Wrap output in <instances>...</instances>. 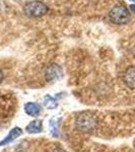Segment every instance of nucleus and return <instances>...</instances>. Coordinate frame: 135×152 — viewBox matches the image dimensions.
I'll list each match as a JSON object with an SVG mask.
<instances>
[{
    "instance_id": "f257e3e1",
    "label": "nucleus",
    "mask_w": 135,
    "mask_h": 152,
    "mask_svg": "<svg viewBox=\"0 0 135 152\" xmlns=\"http://www.w3.org/2000/svg\"><path fill=\"white\" fill-rule=\"evenodd\" d=\"M76 128L82 133H92L97 129V118L90 113H83L76 119Z\"/></svg>"
},
{
    "instance_id": "f03ea898",
    "label": "nucleus",
    "mask_w": 135,
    "mask_h": 152,
    "mask_svg": "<svg viewBox=\"0 0 135 152\" xmlns=\"http://www.w3.org/2000/svg\"><path fill=\"white\" fill-rule=\"evenodd\" d=\"M109 16L113 23L119 24V26L126 24L131 19L129 10L124 5H121V4H118V5L113 7L109 13Z\"/></svg>"
},
{
    "instance_id": "7ed1b4c3",
    "label": "nucleus",
    "mask_w": 135,
    "mask_h": 152,
    "mask_svg": "<svg viewBox=\"0 0 135 152\" xmlns=\"http://www.w3.org/2000/svg\"><path fill=\"white\" fill-rule=\"evenodd\" d=\"M23 11L26 16L33 18H39L47 14L48 6L41 1H29L26 3L23 7Z\"/></svg>"
},
{
    "instance_id": "20e7f679",
    "label": "nucleus",
    "mask_w": 135,
    "mask_h": 152,
    "mask_svg": "<svg viewBox=\"0 0 135 152\" xmlns=\"http://www.w3.org/2000/svg\"><path fill=\"white\" fill-rule=\"evenodd\" d=\"M63 75L62 68L60 66L53 64L47 69L46 72V79L48 81H55V80H59Z\"/></svg>"
},
{
    "instance_id": "39448f33",
    "label": "nucleus",
    "mask_w": 135,
    "mask_h": 152,
    "mask_svg": "<svg viewBox=\"0 0 135 152\" xmlns=\"http://www.w3.org/2000/svg\"><path fill=\"white\" fill-rule=\"evenodd\" d=\"M124 83L130 89H135V66L127 68L123 76Z\"/></svg>"
},
{
    "instance_id": "423d86ee",
    "label": "nucleus",
    "mask_w": 135,
    "mask_h": 152,
    "mask_svg": "<svg viewBox=\"0 0 135 152\" xmlns=\"http://www.w3.org/2000/svg\"><path fill=\"white\" fill-rule=\"evenodd\" d=\"M21 134H23V130L19 128V127H15V128L11 129L5 138H3L0 141V146H6L7 144L11 143L12 141L18 139L19 136H21Z\"/></svg>"
},
{
    "instance_id": "0eeeda50",
    "label": "nucleus",
    "mask_w": 135,
    "mask_h": 152,
    "mask_svg": "<svg viewBox=\"0 0 135 152\" xmlns=\"http://www.w3.org/2000/svg\"><path fill=\"white\" fill-rule=\"evenodd\" d=\"M60 125H61V118L54 117L50 120L49 123V129H50V134L54 138H59L60 136Z\"/></svg>"
},
{
    "instance_id": "6e6552de",
    "label": "nucleus",
    "mask_w": 135,
    "mask_h": 152,
    "mask_svg": "<svg viewBox=\"0 0 135 152\" xmlns=\"http://www.w3.org/2000/svg\"><path fill=\"white\" fill-rule=\"evenodd\" d=\"M43 121L35 120V121H32L31 123L26 125V132L29 134H39L41 132H43Z\"/></svg>"
},
{
    "instance_id": "1a4fd4ad",
    "label": "nucleus",
    "mask_w": 135,
    "mask_h": 152,
    "mask_svg": "<svg viewBox=\"0 0 135 152\" xmlns=\"http://www.w3.org/2000/svg\"><path fill=\"white\" fill-rule=\"evenodd\" d=\"M24 112L29 117H38L41 113V107L37 102H26L24 104Z\"/></svg>"
},
{
    "instance_id": "9d476101",
    "label": "nucleus",
    "mask_w": 135,
    "mask_h": 152,
    "mask_svg": "<svg viewBox=\"0 0 135 152\" xmlns=\"http://www.w3.org/2000/svg\"><path fill=\"white\" fill-rule=\"evenodd\" d=\"M44 105L49 110H54L58 107V102L55 97H52L51 95H46L44 99Z\"/></svg>"
},
{
    "instance_id": "9b49d317",
    "label": "nucleus",
    "mask_w": 135,
    "mask_h": 152,
    "mask_svg": "<svg viewBox=\"0 0 135 152\" xmlns=\"http://www.w3.org/2000/svg\"><path fill=\"white\" fill-rule=\"evenodd\" d=\"M4 79V74H3V71H2L1 69H0V83H1L2 81H3Z\"/></svg>"
},
{
    "instance_id": "f8f14e48",
    "label": "nucleus",
    "mask_w": 135,
    "mask_h": 152,
    "mask_svg": "<svg viewBox=\"0 0 135 152\" xmlns=\"http://www.w3.org/2000/svg\"><path fill=\"white\" fill-rule=\"evenodd\" d=\"M53 152H65V151L62 150V149H60V148H56Z\"/></svg>"
}]
</instances>
